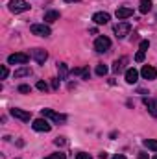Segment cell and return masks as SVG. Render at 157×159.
Here are the masks:
<instances>
[{"label": "cell", "mask_w": 157, "mask_h": 159, "mask_svg": "<svg viewBox=\"0 0 157 159\" xmlns=\"http://www.w3.org/2000/svg\"><path fill=\"white\" fill-rule=\"evenodd\" d=\"M115 15H117L118 20H124V19H128V17L133 15V9H131V7H118Z\"/></svg>", "instance_id": "obj_13"}, {"label": "cell", "mask_w": 157, "mask_h": 159, "mask_svg": "<svg viewBox=\"0 0 157 159\" xmlns=\"http://www.w3.org/2000/svg\"><path fill=\"white\" fill-rule=\"evenodd\" d=\"M144 106L148 107L150 115L157 119V100H154V98H144Z\"/></svg>", "instance_id": "obj_12"}, {"label": "cell", "mask_w": 157, "mask_h": 159, "mask_svg": "<svg viewBox=\"0 0 157 159\" xmlns=\"http://www.w3.org/2000/svg\"><path fill=\"white\" fill-rule=\"evenodd\" d=\"M92 20H94V24L102 26V24H107V22L111 20V15H109V13H105V11H98V13H94V15H92Z\"/></svg>", "instance_id": "obj_10"}, {"label": "cell", "mask_w": 157, "mask_h": 159, "mask_svg": "<svg viewBox=\"0 0 157 159\" xmlns=\"http://www.w3.org/2000/svg\"><path fill=\"white\" fill-rule=\"evenodd\" d=\"M65 2H78V0H65Z\"/></svg>", "instance_id": "obj_35"}, {"label": "cell", "mask_w": 157, "mask_h": 159, "mask_svg": "<svg viewBox=\"0 0 157 159\" xmlns=\"http://www.w3.org/2000/svg\"><path fill=\"white\" fill-rule=\"evenodd\" d=\"M28 61H30V56L24 54V52H15V54H11L7 57V63L9 65H26Z\"/></svg>", "instance_id": "obj_3"}, {"label": "cell", "mask_w": 157, "mask_h": 159, "mask_svg": "<svg viewBox=\"0 0 157 159\" xmlns=\"http://www.w3.org/2000/svg\"><path fill=\"white\" fill-rule=\"evenodd\" d=\"M152 159H157V154H155V156H154V157H152Z\"/></svg>", "instance_id": "obj_36"}, {"label": "cell", "mask_w": 157, "mask_h": 159, "mask_svg": "<svg viewBox=\"0 0 157 159\" xmlns=\"http://www.w3.org/2000/svg\"><path fill=\"white\" fill-rule=\"evenodd\" d=\"M139 159H148V154L146 152H139Z\"/></svg>", "instance_id": "obj_32"}, {"label": "cell", "mask_w": 157, "mask_h": 159, "mask_svg": "<svg viewBox=\"0 0 157 159\" xmlns=\"http://www.w3.org/2000/svg\"><path fill=\"white\" fill-rule=\"evenodd\" d=\"M109 48H111V39H109V37H105V35L96 37V41H94V50H96L98 54H104V52H107Z\"/></svg>", "instance_id": "obj_2"}, {"label": "cell", "mask_w": 157, "mask_h": 159, "mask_svg": "<svg viewBox=\"0 0 157 159\" xmlns=\"http://www.w3.org/2000/svg\"><path fill=\"white\" fill-rule=\"evenodd\" d=\"M137 80H139V72H137L135 69H128V70H126V81H128L129 85L137 83Z\"/></svg>", "instance_id": "obj_14"}, {"label": "cell", "mask_w": 157, "mask_h": 159, "mask_svg": "<svg viewBox=\"0 0 157 159\" xmlns=\"http://www.w3.org/2000/svg\"><path fill=\"white\" fill-rule=\"evenodd\" d=\"M32 57H34L39 65H44V61L48 59V52L43 50V48H34V50H32Z\"/></svg>", "instance_id": "obj_9"}, {"label": "cell", "mask_w": 157, "mask_h": 159, "mask_svg": "<svg viewBox=\"0 0 157 159\" xmlns=\"http://www.w3.org/2000/svg\"><path fill=\"white\" fill-rule=\"evenodd\" d=\"M54 143H56V144H57V146H63V144H65V143H67V141H65V137H57V139H56V141H54Z\"/></svg>", "instance_id": "obj_31"}, {"label": "cell", "mask_w": 157, "mask_h": 159, "mask_svg": "<svg viewBox=\"0 0 157 159\" xmlns=\"http://www.w3.org/2000/svg\"><path fill=\"white\" fill-rule=\"evenodd\" d=\"M96 74H98V76H105V74H107V67H105L104 63H98V65H96Z\"/></svg>", "instance_id": "obj_22"}, {"label": "cell", "mask_w": 157, "mask_h": 159, "mask_svg": "<svg viewBox=\"0 0 157 159\" xmlns=\"http://www.w3.org/2000/svg\"><path fill=\"white\" fill-rule=\"evenodd\" d=\"M76 159H92L89 154H85V152H79V154H76Z\"/></svg>", "instance_id": "obj_30"}, {"label": "cell", "mask_w": 157, "mask_h": 159, "mask_svg": "<svg viewBox=\"0 0 157 159\" xmlns=\"http://www.w3.org/2000/svg\"><path fill=\"white\" fill-rule=\"evenodd\" d=\"M129 32H131V24L126 22V20L118 22L117 26H115V35H117L118 39H124L126 35H129Z\"/></svg>", "instance_id": "obj_6"}, {"label": "cell", "mask_w": 157, "mask_h": 159, "mask_svg": "<svg viewBox=\"0 0 157 159\" xmlns=\"http://www.w3.org/2000/svg\"><path fill=\"white\" fill-rule=\"evenodd\" d=\"M141 76L144 80H155L157 78V69L152 65H144L142 70H141Z\"/></svg>", "instance_id": "obj_11"}, {"label": "cell", "mask_w": 157, "mask_h": 159, "mask_svg": "<svg viewBox=\"0 0 157 159\" xmlns=\"http://www.w3.org/2000/svg\"><path fill=\"white\" fill-rule=\"evenodd\" d=\"M50 85H52V89H54V91H57V89H59V78H54Z\"/></svg>", "instance_id": "obj_29"}, {"label": "cell", "mask_w": 157, "mask_h": 159, "mask_svg": "<svg viewBox=\"0 0 157 159\" xmlns=\"http://www.w3.org/2000/svg\"><path fill=\"white\" fill-rule=\"evenodd\" d=\"M152 0H141V13H148V11H152Z\"/></svg>", "instance_id": "obj_21"}, {"label": "cell", "mask_w": 157, "mask_h": 159, "mask_svg": "<svg viewBox=\"0 0 157 159\" xmlns=\"http://www.w3.org/2000/svg\"><path fill=\"white\" fill-rule=\"evenodd\" d=\"M98 157H100V159H107V157H109V156H107L105 152H102V154H98Z\"/></svg>", "instance_id": "obj_33"}, {"label": "cell", "mask_w": 157, "mask_h": 159, "mask_svg": "<svg viewBox=\"0 0 157 159\" xmlns=\"http://www.w3.org/2000/svg\"><path fill=\"white\" fill-rule=\"evenodd\" d=\"M28 9H30V4L26 0H9V11L11 13H22Z\"/></svg>", "instance_id": "obj_4"}, {"label": "cell", "mask_w": 157, "mask_h": 159, "mask_svg": "<svg viewBox=\"0 0 157 159\" xmlns=\"http://www.w3.org/2000/svg\"><path fill=\"white\" fill-rule=\"evenodd\" d=\"M56 20H59V11L50 9L44 13V22H56Z\"/></svg>", "instance_id": "obj_17"}, {"label": "cell", "mask_w": 157, "mask_h": 159, "mask_svg": "<svg viewBox=\"0 0 157 159\" xmlns=\"http://www.w3.org/2000/svg\"><path fill=\"white\" fill-rule=\"evenodd\" d=\"M35 87H37L39 91H43V93H46V91H48V83H46V81H43V80L37 81V85H35Z\"/></svg>", "instance_id": "obj_25"}, {"label": "cell", "mask_w": 157, "mask_h": 159, "mask_svg": "<svg viewBox=\"0 0 157 159\" xmlns=\"http://www.w3.org/2000/svg\"><path fill=\"white\" fill-rule=\"evenodd\" d=\"M30 74H32V69L26 67V65H22L20 69L15 70V78H24V76H30Z\"/></svg>", "instance_id": "obj_18"}, {"label": "cell", "mask_w": 157, "mask_h": 159, "mask_svg": "<svg viewBox=\"0 0 157 159\" xmlns=\"http://www.w3.org/2000/svg\"><path fill=\"white\" fill-rule=\"evenodd\" d=\"M113 159H126V157H124L122 154H117V156H115V157H113Z\"/></svg>", "instance_id": "obj_34"}, {"label": "cell", "mask_w": 157, "mask_h": 159, "mask_svg": "<svg viewBox=\"0 0 157 159\" xmlns=\"http://www.w3.org/2000/svg\"><path fill=\"white\" fill-rule=\"evenodd\" d=\"M135 61H137V63H142V61H144V52H142V50H139V52L135 54Z\"/></svg>", "instance_id": "obj_26"}, {"label": "cell", "mask_w": 157, "mask_h": 159, "mask_svg": "<svg viewBox=\"0 0 157 159\" xmlns=\"http://www.w3.org/2000/svg\"><path fill=\"white\" fill-rule=\"evenodd\" d=\"M19 93L28 94V93H32V87H30V85H26V83H22V85H19Z\"/></svg>", "instance_id": "obj_24"}, {"label": "cell", "mask_w": 157, "mask_h": 159, "mask_svg": "<svg viewBox=\"0 0 157 159\" xmlns=\"http://www.w3.org/2000/svg\"><path fill=\"white\" fill-rule=\"evenodd\" d=\"M128 63V57H120V59H117L115 63H113V72L115 74H120L122 70H124V65Z\"/></svg>", "instance_id": "obj_16"}, {"label": "cell", "mask_w": 157, "mask_h": 159, "mask_svg": "<svg viewBox=\"0 0 157 159\" xmlns=\"http://www.w3.org/2000/svg\"><path fill=\"white\" fill-rule=\"evenodd\" d=\"M46 159H67V156H65L63 152H56V154H50V156H46Z\"/></svg>", "instance_id": "obj_23"}, {"label": "cell", "mask_w": 157, "mask_h": 159, "mask_svg": "<svg viewBox=\"0 0 157 159\" xmlns=\"http://www.w3.org/2000/svg\"><path fill=\"white\" fill-rule=\"evenodd\" d=\"M30 30H32L34 35H39V37H50L52 35V30H50L48 24H32Z\"/></svg>", "instance_id": "obj_5"}, {"label": "cell", "mask_w": 157, "mask_h": 159, "mask_svg": "<svg viewBox=\"0 0 157 159\" xmlns=\"http://www.w3.org/2000/svg\"><path fill=\"white\" fill-rule=\"evenodd\" d=\"M32 128H34L35 131H44V133H48V131L52 129V126H50V122H48V120L44 119V117H43V119H35V120H34V124H32Z\"/></svg>", "instance_id": "obj_7"}, {"label": "cell", "mask_w": 157, "mask_h": 159, "mask_svg": "<svg viewBox=\"0 0 157 159\" xmlns=\"http://www.w3.org/2000/svg\"><path fill=\"white\" fill-rule=\"evenodd\" d=\"M57 72H59V80H67V76H69V67H67V63H59V65H57Z\"/></svg>", "instance_id": "obj_19"}, {"label": "cell", "mask_w": 157, "mask_h": 159, "mask_svg": "<svg viewBox=\"0 0 157 159\" xmlns=\"http://www.w3.org/2000/svg\"><path fill=\"white\" fill-rule=\"evenodd\" d=\"M72 74L74 76H81V80H89L91 70H89V67H79V69H72Z\"/></svg>", "instance_id": "obj_15"}, {"label": "cell", "mask_w": 157, "mask_h": 159, "mask_svg": "<svg viewBox=\"0 0 157 159\" xmlns=\"http://www.w3.org/2000/svg\"><path fill=\"white\" fill-rule=\"evenodd\" d=\"M9 113H11V117H15V119L22 120V122H30V119H32V113H30V111L19 109V107H13V109H9Z\"/></svg>", "instance_id": "obj_8"}, {"label": "cell", "mask_w": 157, "mask_h": 159, "mask_svg": "<svg viewBox=\"0 0 157 159\" xmlns=\"http://www.w3.org/2000/svg\"><path fill=\"white\" fill-rule=\"evenodd\" d=\"M148 46H150V43H148V41H141V44H139V48H141L142 52H146V50H148Z\"/></svg>", "instance_id": "obj_28"}, {"label": "cell", "mask_w": 157, "mask_h": 159, "mask_svg": "<svg viewBox=\"0 0 157 159\" xmlns=\"http://www.w3.org/2000/svg\"><path fill=\"white\" fill-rule=\"evenodd\" d=\"M41 115H43L44 119L52 120V122H57V124L67 122V115H61V113H57V111H54V109H48V107L41 109Z\"/></svg>", "instance_id": "obj_1"}, {"label": "cell", "mask_w": 157, "mask_h": 159, "mask_svg": "<svg viewBox=\"0 0 157 159\" xmlns=\"http://www.w3.org/2000/svg\"><path fill=\"white\" fill-rule=\"evenodd\" d=\"M7 74H9L7 67H6V65H2V69H0V78H2V80H6V78H7Z\"/></svg>", "instance_id": "obj_27"}, {"label": "cell", "mask_w": 157, "mask_h": 159, "mask_svg": "<svg viewBox=\"0 0 157 159\" xmlns=\"http://www.w3.org/2000/svg\"><path fill=\"white\" fill-rule=\"evenodd\" d=\"M142 144H144L148 150L157 152V139H144V141H142Z\"/></svg>", "instance_id": "obj_20"}]
</instances>
